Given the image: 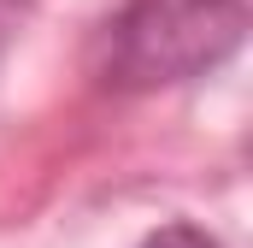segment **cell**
I'll return each instance as SVG.
<instances>
[{
  "label": "cell",
  "instance_id": "obj_1",
  "mask_svg": "<svg viewBox=\"0 0 253 248\" xmlns=\"http://www.w3.org/2000/svg\"><path fill=\"white\" fill-rule=\"evenodd\" d=\"M141 248H218V243H212V237H206L200 225H183V219H177V225L153 231V237H147Z\"/></svg>",
  "mask_w": 253,
  "mask_h": 248
}]
</instances>
